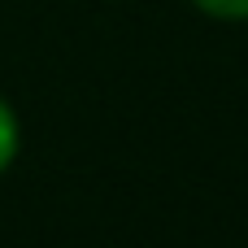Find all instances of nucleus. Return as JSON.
<instances>
[{"mask_svg": "<svg viewBox=\"0 0 248 248\" xmlns=\"http://www.w3.org/2000/svg\"><path fill=\"white\" fill-rule=\"evenodd\" d=\"M17 148H22V126H17V113L13 105L0 96V174L17 161Z\"/></svg>", "mask_w": 248, "mask_h": 248, "instance_id": "f257e3e1", "label": "nucleus"}, {"mask_svg": "<svg viewBox=\"0 0 248 248\" xmlns=\"http://www.w3.org/2000/svg\"><path fill=\"white\" fill-rule=\"evenodd\" d=\"M192 4L222 22H248V0H192Z\"/></svg>", "mask_w": 248, "mask_h": 248, "instance_id": "f03ea898", "label": "nucleus"}]
</instances>
